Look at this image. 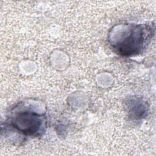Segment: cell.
I'll list each match as a JSON object with an SVG mask.
<instances>
[{"label":"cell","instance_id":"1","mask_svg":"<svg viewBox=\"0 0 156 156\" xmlns=\"http://www.w3.org/2000/svg\"><path fill=\"white\" fill-rule=\"evenodd\" d=\"M117 39L112 40V46L122 55L130 56L140 53L152 37V27L145 24L127 25L119 28Z\"/></svg>","mask_w":156,"mask_h":156},{"label":"cell","instance_id":"2","mask_svg":"<svg viewBox=\"0 0 156 156\" xmlns=\"http://www.w3.org/2000/svg\"><path fill=\"white\" fill-rule=\"evenodd\" d=\"M10 124L26 136H37L44 131L46 120L44 114L30 110L16 112L10 119Z\"/></svg>","mask_w":156,"mask_h":156}]
</instances>
